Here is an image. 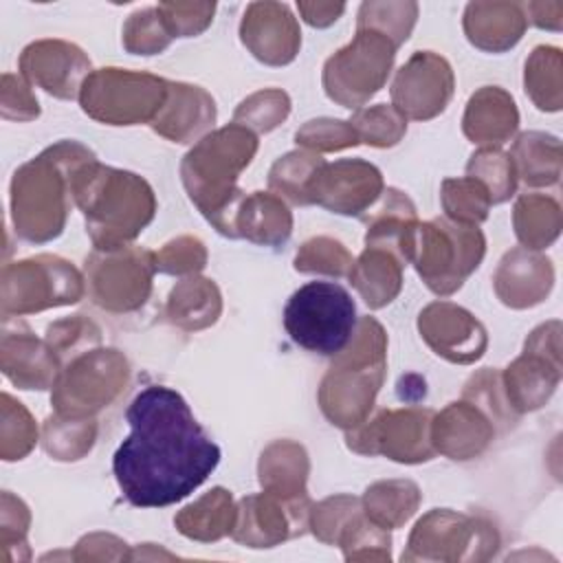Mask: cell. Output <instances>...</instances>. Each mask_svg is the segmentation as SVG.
<instances>
[{
  "instance_id": "obj_1",
  "label": "cell",
  "mask_w": 563,
  "mask_h": 563,
  "mask_svg": "<svg viewBox=\"0 0 563 563\" xmlns=\"http://www.w3.org/2000/svg\"><path fill=\"white\" fill-rule=\"evenodd\" d=\"M130 435L112 457L123 497L141 508L169 506L194 493L218 466L220 446L194 418L187 400L152 385L125 411Z\"/></svg>"
},
{
  "instance_id": "obj_2",
  "label": "cell",
  "mask_w": 563,
  "mask_h": 563,
  "mask_svg": "<svg viewBox=\"0 0 563 563\" xmlns=\"http://www.w3.org/2000/svg\"><path fill=\"white\" fill-rule=\"evenodd\" d=\"M284 328L299 347L336 356L354 336V299L334 282H308L290 295L284 308Z\"/></svg>"
},
{
  "instance_id": "obj_3",
  "label": "cell",
  "mask_w": 563,
  "mask_h": 563,
  "mask_svg": "<svg viewBox=\"0 0 563 563\" xmlns=\"http://www.w3.org/2000/svg\"><path fill=\"white\" fill-rule=\"evenodd\" d=\"M484 253V238L475 227H455L446 220L411 229L407 257H416L420 275L435 292L455 290L464 275L477 268Z\"/></svg>"
},
{
  "instance_id": "obj_4",
  "label": "cell",
  "mask_w": 563,
  "mask_h": 563,
  "mask_svg": "<svg viewBox=\"0 0 563 563\" xmlns=\"http://www.w3.org/2000/svg\"><path fill=\"white\" fill-rule=\"evenodd\" d=\"M13 222L22 238L44 242L62 231L64 191L59 176L51 174L46 154L24 165L11 185Z\"/></svg>"
},
{
  "instance_id": "obj_5",
  "label": "cell",
  "mask_w": 563,
  "mask_h": 563,
  "mask_svg": "<svg viewBox=\"0 0 563 563\" xmlns=\"http://www.w3.org/2000/svg\"><path fill=\"white\" fill-rule=\"evenodd\" d=\"M451 68L444 59L418 53L400 68L394 81V101L416 119H427L440 112L451 97Z\"/></svg>"
},
{
  "instance_id": "obj_6",
  "label": "cell",
  "mask_w": 563,
  "mask_h": 563,
  "mask_svg": "<svg viewBox=\"0 0 563 563\" xmlns=\"http://www.w3.org/2000/svg\"><path fill=\"white\" fill-rule=\"evenodd\" d=\"M380 187V174L363 161H341L323 165L308 185V202H319L336 213H358L374 200Z\"/></svg>"
},
{
  "instance_id": "obj_7",
  "label": "cell",
  "mask_w": 563,
  "mask_h": 563,
  "mask_svg": "<svg viewBox=\"0 0 563 563\" xmlns=\"http://www.w3.org/2000/svg\"><path fill=\"white\" fill-rule=\"evenodd\" d=\"M86 62V57L81 55V51H77L75 46L62 44V42H37L31 44L24 53H22V70L29 79L42 84L48 92L57 95V97H75V88H77V79L68 77L62 70H53L59 64L62 66H73Z\"/></svg>"
},
{
  "instance_id": "obj_8",
  "label": "cell",
  "mask_w": 563,
  "mask_h": 563,
  "mask_svg": "<svg viewBox=\"0 0 563 563\" xmlns=\"http://www.w3.org/2000/svg\"><path fill=\"white\" fill-rule=\"evenodd\" d=\"M380 264V253L372 246L363 253L358 260V268L354 273V284L365 297V301L374 308L391 301V297L398 292L400 286V271L394 266V262H387L383 271L378 268Z\"/></svg>"
},
{
  "instance_id": "obj_9",
  "label": "cell",
  "mask_w": 563,
  "mask_h": 563,
  "mask_svg": "<svg viewBox=\"0 0 563 563\" xmlns=\"http://www.w3.org/2000/svg\"><path fill=\"white\" fill-rule=\"evenodd\" d=\"M323 238L321 240H312L308 244H303L301 253H297L295 266L299 271H325V273H334V275H343L350 266V257L347 253L341 249V244L330 242V246H323Z\"/></svg>"
},
{
  "instance_id": "obj_10",
  "label": "cell",
  "mask_w": 563,
  "mask_h": 563,
  "mask_svg": "<svg viewBox=\"0 0 563 563\" xmlns=\"http://www.w3.org/2000/svg\"><path fill=\"white\" fill-rule=\"evenodd\" d=\"M394 117H398V114L387 106H378L374 110H361L354 119V123L358 128V136L372 145H394L405 130V123L383 125L385 121H391Z\"/></svg>"
},
{
  "instance_id": "obj_11",
  "label": "cell",
  "mask_w": 563,
  "mask_h": 563,
  "mask_svg": "<svg viewBox=\"0 0 563 563\" xmlns=\"http://www.w3.org/2000/svg\"><path fill=\"white\" fill-rule=\"evenodd\" d=\"M297 141L312 147H321V150H336V147L358 143L352 128H347L343 121H330V119L308 121V125L297 132Z\"/></svg>"
},
{
  "instance_id": "obj_12",
  "label": "cell",
  "mask_w": 563,
  "mask_h": 563,
  "mask_svg": "<svg viewBox=\"0 0 563 563\" xmlns=\"http://www.w3.org/2000/svg\"><path fill=\"white\" fill-rule=\"evenodd\" d=\"M343 9V4H299V11H303L306 20L317 26L332 24Z\"/></svg>"
}]
</instances>
